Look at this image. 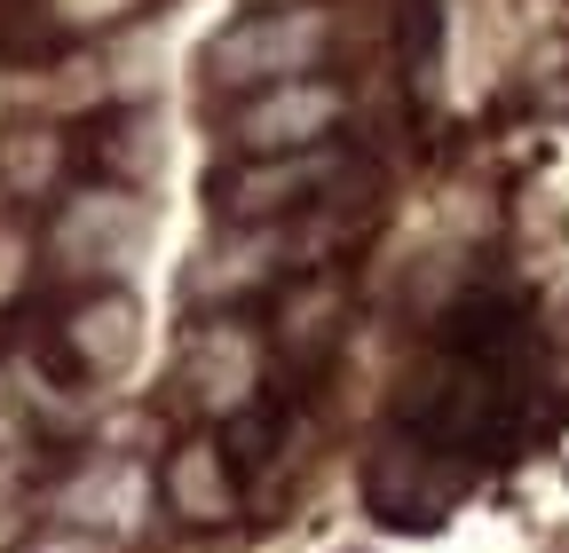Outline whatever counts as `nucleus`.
<instances>
[{
    "mask_svg": "<svg viewBox=\"0 0 569 553\" xmlns=\"http://www.w3.org/2000/svg\"><path fill=\"white\" fill-rule=\"evenodd\" d=\"M332 48V17L325 9H253L238 17L222 40H213V72L230 88H284V80H309Z\"/></svg>",
    "mask_w": 569,
    "mask_h": 553,
    "instance_id": "1",
    "label": "nucleus"
},
{
    "mask_svg": "<svg viewBox=\"0 0 569 553\" xmlns=\"http://www.w3.org/2000/svg\"><path fill=\"white\" fill-rule=\"evenodd\" d=\"M340 182V151H284V159H253L238 174H222V214L238 222H269V214H293V205H317Z\"/></svg>",
    "mask_w": 569,
    "mask_h": 553,
    "instance_id": "3",
    "label": "nucleus"
},
{
    "mask_svg": "<svg viewBox=\"0 0 569 553\" xmlns=\"http://www.w3.org/2000/svg\"><path fill=\"white\" fill-rule=\"evenodd\" d=\"M348 119V95L332 80H284V88H261L238 119H230V143L253 151V159H284V151H325L332 127Z\"/></svg>",
    "mask_w": 569,
    "mask_h": 553,
    "instance_id": "2",
    "label": "nucleus"
}]
</instances>
